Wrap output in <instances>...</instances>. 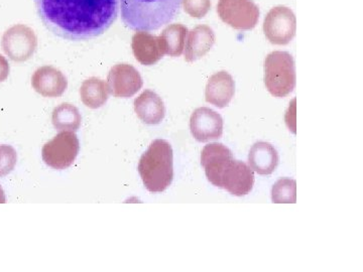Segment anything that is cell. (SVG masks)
I'll use <instances>...</instances> for the list:
<instances>
[{
  "instance_id": "1",
  "label": "cell",
  "mask_w": 363,
  "mask_h": 272,
  "mask_svg": "<svg viewBox=\"0 0 363 272\" xmlns=\"http://www.w3.org/2000/svg\"><path fill=\"white\" fill-rule=\"evenodd\" d=\"M35 4L45 28L69 40L104 35L119 13V0H35Z\"/></svg>"
},
{
  "instance_id": "2",
  "label": "cell",
  "mask_w": 363,
  "mask_h": 272,
  "mask_svg": "<svg viewBox=\"0 0 363 272\" xmlns=\"http://www.w3.org/2000/svg\"><path fill=\"white\" fill-rule=\"evenodd\" d=\"M182 0H119L121 20L135 32H152L180 13Z\"/></svg>"
},
{
  "instance_id": "3",
  "label": "cell",
  "mask_w": 363,
  "mask_h": 272,
  "mask_svg": "<svg viewBox=\"0 0 363 272\" xmlns=\"http://www.w3.org/2000/svg\"><path fill=\"white\" fill-rule=\"evenodd\" d=\"M143 185L150 193H162L174 178V154L169 142L156 140L140 157L138 166Z\"/></svg>"
},
{
  "instance_id": "4",
  "label": "cell",
  "mask_w": 363,
  "mask_h": 272,
  "mask_svg": "<svg viewBox=\"0 0 363 272\" xmlns=\"http://www.w3.org/2000/svg\"><path fill=\"white\" fill-rule=\"evenodd\" d=\"M264 84L272 96L290 95L296 86V66L288 52H272L264 62Z\"/></svg>"
},
{
  "instance_id": "5",
  "label": "cell",
  "mask_w": 363,
  "mask_h": 272,
  "mask_svg": "<svg viewBox=\"0 0 363 272\" xmlns=\"http://www.w3.org/2000/svg\"><path fill=\"white\" fill-rule=\"evenodd\" d=\"M80 145L74 131H62L45 143L42 149L43 161L54 169L70 168L79 154Z\"/></svg>"
},
{
  "instance_id": "6",
  "label": "cell",
  "mask_w": 363,
  "mask_h": 272,
  "mask_svg": "<svg viewBox=\"0 0 363 272\" xmlns=\"http://www.w3.org/2000/svg\"><path fill=\"white\" fill-rule=\"evenodd\" d=\"M217 13L234 30H250L259 23V8L252 0H219Z\"/></svg>"
},
{
  "instance_id": "7",
  "label": "cell",
  "mask_w": 363,
  "mask_h": 272,
  "mask_svg": "<svg viewBox=\"0 0 363 272\" xmlns=\"http://www.w3.org/2000/svg\"><path fill=\"white\" fill-rule=\"evenodd\" d=\"M1 47L6 56L13 62L28 61L37 51V35L30 26H11L2 37Z\"/></svg>"
},
{
  "instance_id": "8",
  "label": "cell",
  "mask_w": 363,
  "mask_h": 272,
  "mask_svg": "<svg viewBox=\"0 0 363 272\" xmlns=\"http://www.w3.org/2000/svg\"><path fill=\"white\" fill-rule=\"evenodd\" d=\"M296 28L295 14L286 6L274 7L264 18V35L274 45H288L296 35Z\"/></svg>"
},
{
  "instance_id": "9",
  "label": "cell",
  "mask_w": 363,
  "mask_h": 272,
  "mask_svg": "<svg viewBox=\"0 0 363 272\" xmlns=\"http://www.w3.org/2000/svg\"><path fill=\"white\" fill-rule=\"evenodd\" d=\"M142 76L130 64H117L112 67L107 77L109 93L116 98H130L142 89Z\"/></svg>"
},
{
  "instance_id": "10",
  "label": "cell",
  "mask_w": 363,
  "mask_h": 272,
  "mask_svg": "<svg viewBox=\"0 0 363 272\" xmlns=\"http://www.w3.org/2000/svg\"><path fill=\"white\" fill-rule=\"evenodd\" d=\"M190 130L199 142L219 140L223 135V119L216 111L200 107L191 115Z\"/></svg>"
},
{
  "instance_id": "11",
  "label": "cell",
  "mask_w": 363,
  "mask_h": 272,
  "mask_svg": "<svg viewBox=\"0 0 363 272\" xmlns=\"http://www.w3.org/2000/svg\"><path fill=\"white\" fill-rule=\"evenodd\" d=\"M233 159L231 150L222 143L214 142L205 145L201 152V164L208 181L216 187L221 188L222 176Z\"/></svg>"
},
{
  "instance_id": "12",
  "label": "cell",
  "mask_w": 363,
  "mask_h": 272,
  "mask_svg": "<svg viewBox=\"0 0 363 272\" xmlns=\"http://www.w3.org/2000/svg\"><path fill=\"white\" fill-rule=\"evenodd\" d=\"M253 183L255 174L252 169L245 162L233 159L222 176L221 188H225L230 194L242 197L252 192Z\"/></svg>"
},
{
  "instance_id": "13",
  "label": "cell",
  "mask_w": 363,
  "mask_h": 272,
  "mask_svg": "<svg viewBox=\"0 0 363 272\" xmlns=\"http://www.w3.org/2000/svg\"><path fill=\"white\" fill-rule=\"evenodd\" d=\"M32 86L43 97H61L68 88L66 76L52 66L40 67L33 73Z\"/></svg>"
},
{
  "instance_id": "14",
  "label": "cell",
  "mask_w": 363,
  "mask_h": 272,
  "mask_svg": "<svg viewBox=\"0 0 363 272\" xmlns=\"http://www.w3.org/2000/svg\"><path fill=\"white\" fill-rule=\"evenodd\" d=\"M235 93V83L233 76L225 71L218 72L210 77L205 91L208 103L218 108L228 106Z\"/></svg>"
},
{
  "instance_id": "15",
  "label": "cell",
  "mask_w": 363,
  "mask_h": 272,
  "mask_svg": "<svg viewBox=\"0 0 363 272\" xmlns=\"http://www.w3.org/2000/svg\"><path fill=\"white\" fill-rule=\"evenodd\" d=\"M131 49L135 59L143 66L155 65L164 55L159 37L149 32L135 33Z\"/></svg>"
},
{
  "instance_id": "16",
  "label": "cell",
  "mask_w": 363,
  "mask_h": 272,
  "mask_svg": "<svg viewBox=\"0 0 363 272\" xmlns=\"http://www.w3.org/2000/svg\"><path fill=\"white\" fill-rule=\"evenodd\" d=\"M215 44V33L210 26L200 25L188 33L186 40L185 61L193 63L204 57Z\"/></svg>"
},
{
  "instance_id": "17",
  "label": "cell",
  "mask_w": 363,
  "mask_h": 272,
  "mask_svg": "<svg viewBox=\"0 0 363 272\" xmlns=\"http://www.w3.org/2000/svg\"><path fill=\"white\" fill-rule=\"evenodd\" d=\"M133 105L138 118L150 125L161 123L166 115V107L162 98L152 90L143 91Z\"/></svg>"
},
{
  "instance_id": "18",
  "label": "cell",
  "mask_w": 363,
  "mask_h": 272,
  "mask_svg": "<svg viewBox=\"0 0 363 272\" xmlns=\"http://www.w3.org/2000/svg\"><path fill=\"white\" fill-rule=\"evenodd\" d=\"M278 152L269 143L259 142L255 143L250 152L248 162L250 168L259 175H271L278 168Z\"/></svg>"
},
{
  "instance_id": "19",
  "label": "cell",
  "mask_w": 363,
  "mask_h": 272,
  "mask_svg": "<svg viewBox=\"0 0 363 272\" xmlns=\"http://www.w3.org/2000/svg\"><path fill=\"white\" fill-rule=\"evenodd\" d=\"M108 86L102 79L89 78L81 85V100L88 108L97 109L104 106L108 100Z\"/></svg>"
},
{
  "instance_id": "20",
  "label": "cell",
  "mask_w": 363,
  "mask_h": 272,
  "mask_svg": "<svg viewBox=\"0 0 363 272\" xmlns=\"http://www.w3.org/2000/svg\"><path fill=\"white\" fill-rule=\"evenodd\" d=\"M188 33V28L181 23L167 26L159 37L164 55L180 57L185 49Z\"/></svg>"
},
{
  "instance_id": "21",
  "label": "cell",
  "mask_w": 363,
  "mask_h": 272,
  "mask_svg": "<svg viewBox=\"0 0 363 272\" xmlns=\"http://www.w3.org/2000/svg\"><path fill=\"white\" fill-rule=\"evenodd\" d=\"M52 124L62 131H76L82 123V116L77 107L70 103H62L52 111Z\"/></svg>"
},
{
  "instance_id": "22",
  "label": "cell",
  "mask_w": 363,
  "mask_h": 272,
  "mask_svg": "<svg viewBox=\"0 0 363 272\" xmlns=\"http://www.w3.org/2000/svg\"><path fill=\"white\" fill-rule=\"evenodd\" d=\"M296 181L291 178H281L272 188V203L276 204H295L297 201Z\"/></svg>"
},
{
  "instance_id": "23",
  "label": "cell",
  "mask_w": 363,
  "mask_h": 272,
  "mask_svg": "<svg viewBox=\"0 0 363 272\" xmlns=\"http://www.w3.org/2000/svg\"><path fill=\"white\" fill-rule=\"evenodd\" d=\"M184 11L195 18H202L211 9V0H182Z\"/></svg>"
},
{
  "instance_id": "24",
  "label": "cell",
  "mask_w": 363,
  "mask_h": 272,
  "mask_svg": "<svg viewBox=\"0 0 363 272\" xmlns=\"http://www.w3.org/2000/svg\"><path fill=\"white\" fill-rule=\"evenodd\" d=\"M9 71H11V67H9V62H7L6 57L0 55V83L4 82L9 78Z\"/></svg>"
},
{
  "instance_id": "25",
  "label": "cell",
  "mask_w": 363,
  "mask_h": 272,
  "mask_svg": "<svg viewBox=\"0 0 363 272\" xmlns=\"http://www.w3.org/2000/svg\"><path fill=\"white\" fill-rule=\"evenodd\" d=\"M6 203V194H4V188L0 186V204H4Z\"/></svg>"
}]
</instances>
